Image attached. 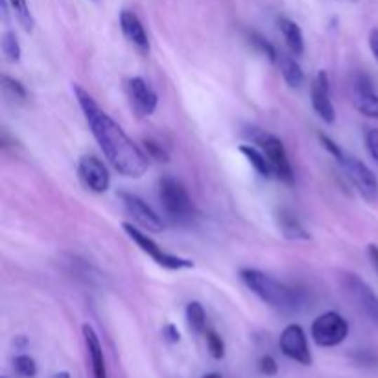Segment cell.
Wrapping results in <instances>:
<instances>
[{
    "label": "cell",
    "instance_id": "obj_8",
    "mask_svg": "<svg viewBox=\"0 0 378 378\" xmlns=\"http://www.w3.org/2000/svg\"><path fill=\"white\" fill-rule=\"evenodd\" d=\"M342 166H344V170L347 172L349 181H351L354 189L360 192V196H362L365 201H369V203L377 201L378 180H377V175L373 174V170L363 165L362 161L356 159V157H351V155L345 157Z\"/></svg>",
    "mask_w": 378,
    "mask_h": 378
},
{
    "label": "cell",
    "instance_id": "obj_34",
    "mask_svg": "<svg viewBox=\"0 0 378 378\" xmlns=\"http://www.w3.org/2000/svg\"><path fill=\"white\" fill-rule=\"evenodd\" d=\"M367 255H369V259H371V262H373L374 269L378 271V245L369 244L367 245Z\"/></svg>",
    "mask_w": 378,
    "mask_h": 378
},
{
    "label": "cell",
    "instance_id": "obj_9",
    "mask_svg": "<svg viewBox=\"0 0 378 378\" xmlns=\"http://www.w3.org/2000/svg\"><path fill=\"white\" fill-rule=\"evenodd\" d=\"M119 196L128 216H130L139 227L149 231V233H161V231L165 229L163 218L146 203L144 199H140L139 196L130 194V192H120Z\"/></svg>",
    "mask_w": 378,
    "mask_h": 378
},
{
    "label": "cell",
    "instance_id": "obj_12",
    "mask_svg": "<svg viewBox=\"0 0 378 378\" xmlns=\"http://www.w3.org/2000/svg\"><path fill=\"white\" fill-rule=\"evenodd\" d=\"M126 90H128V98L131 102V107L139 116H149L154 115V111L157 109V95L155 90L146 83L142 78H131L126 83Z\"/></svg>",
    "mask_w": 378,
    "mask_h": 378
},
{
    "label": "cell",
    "instance_id": "obj_2",
    "mask_svg": "<svg viewBox=\"0 0 378 378\" xmlns=\"http://www.w3.org/2000/svg\"><path fill=\"white\" fill-rule=\"evenodd\" d=\"M240 279L264 303L281 310V312L292 313L297 312L303 304V294L288 284L274 279L271 275L264 274L260 269L244 268L240 271Z\"/></svg>",
    "mask_w": 378,
    "mask_h": 378
},
{
    "label": "cell",
    "instance_id": "obj_31",
    "mask_svg": "<svg viewBox=\"0 0 378 378\" xmlns=\"http://www.w3.org/2000/svg\"><path fill=\"white\" fill-rule=\"evenodd\" d=\"M259 369H260V373L266 374V377H274V374H277V371H279L277 362H275L271 356H268V354L259 360Z\"/></svg>",
    "mask_w": 378,
    "mask_h": 378
},
{
    "label": "cell",
    "instance_id": "obj_32",
    "mask_svg": "<svg viewBox=\"0 0 378 378\" xmlns=\"http://www.w3.org/2000/svg\"><path fill=\"white\" fill-rule=\"evenodd\" d=\"M163 336H165V339L166 342H170V344H177V342H180V330H177V327H175V325H172V323H168L165 327V329H163Z\"/></svg>",
    "mask_w": 378,
    "mask_h": 378
},
{
    "label": "cell",
    "instance_id": "obj_23",
    "mask_svg": "<svg viewBox=\"0 0 378 378\" xmlns=\"http://www.w3.org/2000/svg\"><path fill=\"white\" fill-rule=\"evenodd\" d=\"M2 52H4V55L10 61L20 60V45L13 32H6V34L2 35Z\"/></svg>",
    "mask_w": 378,
    "mask_h": 378
},
{
    "label": "cell",
    "instance_id": "obj_14",
    "mask_svg": "<svg viewBox=\"0 0 378 378\" xmlns=\"http://www.w3.org/2000/svg\"><path fill=\"white\" fill-rule=\"evenodd\" d=\"M353 102L362 115L378 120V95L367 76H356L353 85Z\"/></svg>",
    "mask_w": 378,
    "mask_h": 378
},
{
    "label": "cell",
    "instance_id": "obj_4",
    "mask_svg": "<svg viewBox=\"0 0 378 378\" xmlns=\"http://www.w3.org/2000/svg\"><path fill=\"white\" fill-rule=\"evenodd\" d=\"M245 135L253 144H257V148L262 149V154L266 155V159L269 161V165L274 168V174L284 183H294V170L290 165L288 154H286L283 140L279 137H275V135L268 133V131L260 130V128H249Z\"/></svg>",
    "mask_w": 378,
    "mask_h": 378
},
{
    "label": "cell",
    "instance_id": "obj_11",
    "mask_svg": "<svg viewBox=\"0 0 378 378\" xmlns=\"http://www.w3.org/2000/svg\"><path fill=\"white\" fill-rule=\"evenodd\" d=\"M281 351H283L288 358L295 360V362L309 365L312 362V354H310L309 342H306V334L299 325H288L283 330L279 339Z\"/></svg>",
    "mask_w": 378,
    "mask_h": 378
},
{
    "label": "cell",
    "instance_id": "obj_22",
    "mask_svg": "<svg viewBox=\"0 0 378 378\" xmlns=\"http://www.w3.org/2000/svg\"><path fill=\"white\" fill-rule=\"evenodd\" d=\"M8 2H10L11 10L15 13L20 26H22L26 32L34 30V17H32L30 8H28V0H8Z\"/></svg>",
    "mask_w": 378,
    "mask_h": 378
},
{
    "label": "cell",
    "instance_id": "obj_10",
    "mask_svg": "<svg viewBox=\"0 0 378 378\" xmlns=\"http://www.w3.org/2000/svg\"><path fill=\"white\" fill-rule=\"evenodd\" d=\"M78 175H80L81 183L96 194H102L109 189L111 175L107 166L95 157V155H83L78 165Z\"/></svg>",
    "mask_w": 378,
    "mask_h": 378
},
{
    "label": "cell",
    "instance_id": "obj_17",
    "mask_svg": "<svg viewBox=\"0 0 378 378\" xmlns=\"http://www.w3.org/2000/svg\"><path fill=\"white\" fill-rule=\"evenodd\" d=\"M279 30L283 34L284 41H286V45L288 48L292 50V54L294 55H301L304 52V37L303 32L299 28L297 22H294L288 17H281L279 19Z\"/></svg>",
    "mask_w": 378,
    "mask_h": 378
},
{
    "label": "cell",
    "instance_id": "obj_25",
    "mask_svg": "<svg viewBox=\"0 0 378 378\" xmlns=\"http://www.w3.org/2000/svg\"><path fill=\"white\" fill-rule=\"evenodd\" d=\"M13 367H15V371L20 377L26 378L35 377V373H37V365H35L34 358L26 356V354H20V356H17V358L13 360Z\"/></svg>",
    "mask_w": 378,
    "mask_h": 378
},
{
    "label": "cell",
    "instance_id": "obj_16",
    "mask_svg": "<svg viewBox=\"0 0 378 378\" xmlns=\"http://www.w3.org/2000/svg\"><path fill=\"white\" fill-rule=\"evenodd\" d=\"M83 338H85V345H87V353H89L93 374H95V378H107L104 351H102V345H100L98 336H96L95 329H93L90 325H83Z\"/></svg>",
    "mask_w": 378,
    "mask_h": 378
},
{
    "label": "cell",
    "instance_id": "obj_27",
    "mask_svg": "<svg viewBox=\"0 0 378 378\" xmlns=\"http://www.w3.org/2000/svg\"><path fill=\"white\" fill-rule=\"evenodd\" d=\"M319 142H321V146H323V148L327 149L330 155H334V157H336V161H338L339 165L344 163L345 157H347V154H345L344 149L339 148V144H336V142H334L330 137H327V135H323V133H319Z\"/></svg>",
    "mask_w": 378,
    "mask_h": 378
},
{
    "label": "cell",
    "instance_id": "obj_21",
    "mask_svg": "<svg viewBox=\"0 0 378 378\" xmlns=\"http://www.w3.org/2000/svg\"><path fill=\"white\" fill-rule=\"evenodd\" d=\"M184 313H187V323H189L190 330L196 334L203 332L205 325H207V316H205V309L201 306V303H198V301L189 303Z\"/></svg>",
    "mask_w": 378,
    "mask_h": 378
},
{
    "label": "cell",
    "instance_id": "obj_15",
    "mask_svg": "<svg viewBox=\"0 0 378 378\" xmlns=\"http://www.w3.org/2000/svg\"><path fill=\"white\" fill-rule=\"evenodd\" d=\"M120 28H122V34L126 35V39L130 41L131 45L139 50L140 54H148L149 52L148 34H146L144 26H142L140 19L135 15L133 11L124 10L120 13Z\"/></svg>",
    "mask_w": 378,
    "mask_h": 378
},
{
    "label": "cell",
    "instance_id": "obj_35",
    "mask_svg": "<svg viewBox=\"0 0 378 378\" xmlns=\"http://www.w3.org/2000/svg\"><path fill=\"white\" fill-rule=\"evenodd\" d=\"M203 378H222V377H220L218 373H210V374H207V377H203Z\"/></svg>",
    "mask_w": 378,
    "mask_h": 378
},
{
    "label": "cell",
    "instance_id": "obj_6",
    "mask_svg": "<svg viewBox=\"0 0 378 378\" xmlns=\"http://www.w3.org/2000/svg\"><path fill=\"white\" fill-rule=\"evenodd\" d=\"M349 334V323L338 312H325L312 323V339L321 347H336L344 344Z\"/></svg>",
    "mask_w": 378,
    "mask_h": 378
},
{
    "label": "cell",
    "instance_id": "obj_28",
    "mask_svg": "<svg viewBox=\"0 0 378 378\" xmlns=\"http://www.w3.org/2000/svg\"><path fill=\"white\" fill-rule=\"evenodd\" d=\"M144 144L146 151H148V157L159 161V163H166V161H168V154H166V149L163 148V144H159V142H155V140L151 139L144 140Z\"/></svg>",
    "mask_w": 378,
    "mask_h": 378
},
{
    "label": "cell",
    "instance_id": "obj_18",
    "mask_svg": "<svg viewBox=\"0 0 378 378\" xmlns=\"http://www.w3.org/2000/svg\"><path fill=\"white\" fill-rule=\"evenodd\" d=\"M277 224H279L281 233L290 240H309L310 234L306 233L301 222L297 220L294 212H290V210H281L279 218H277Z\"/></svg>",
    "mask_w": 378,
    "mask_h": 378
},
{
    "label": "cell",
    "instance_id": "obj_30",
    "mask_svg": "<svg viewBox=\"0 0 378 378\" xmlns=\"http://www.w3.org/2000/svg\"><path fill=\"white\" fill-rule=\"evenodd\" d=\"M4 87H6V90H10L11 95L15 96V98H19V100L26 98L25 87L20 85V81L13 80V78H10V76H4Z\"/></svg>",
    "mask_w": 378,
    "mask_h": 378
},
{
    "label": "cell",
    "instance_id": "obj_5",
    "mask_svg": "<svg viewBox=\"0 0 378 378\" xmlns=\"http://www.w3.org/2000/svg\"><path fill=\"white\" fill-rule=\"evenodd\" d=\"M122 229L126 231V234L133 240L135 244L139 245L140 251H144L146 255H149L155 262L163 266L166 269H189L194 268V262L189 259H183V257H175V255H170L166 251H163V248H159L157 242H154L151 236L140 231L139 227H135L133 224H122Z\"/></svg>",
    "mask_w": 378,
    "mask_h": 378
},
{
    "label": "cell",
    "instance_id": "obj_33",
    "mask_svg": "<svg viewBox=\"0 0 378 378\" xmlns=\"http://www.w3.org/2000/svg\"><path fill=\"white\" fill-rule=\"evenodd\" d=\"M369 46H371V52H373L374 60L378 61V30L377 28L371 30V34H369Z\"/></svg>",
    "mask_w": 378,
    "mask_h": 378
},
{
    "label": "cell",
    "instance_id": "obj_1",
    "mask_svg": "<svg viewBox=\"0 0 378 378\" xmlns=\"http://www.w3.org/2000/svg\"><path fill=\"white\" fill-rule=\"evenodd\" d=\"M72 90H74L78 104L83 111L85 120H87V124L90 128V133L100 144L111 166L119 174L131 177V180L142 177L149 165L148 155L135 144L115 120L96 104L95 98L87 90L81 89L78 83L72 85Z\"/></svg>",
    "mask_w": 378,
    "mask_h": 378
},
{
    "label": "cell",
    "instance_id": "obj_20",
    "mask_svg": "<svg viewBox=\"0 0 378 378\" xmlns=\"http://www.w3.org/2000/svg\"><path fill=\"white\" fill-rule=\"evenodd\" d=\"M240 151H242L245 159L249 161V165L253 166L262 177H271V175H274V168L269 165V161L266 159V155L262 154V149L253 144H244L240 146Z\"/></svg>",
    "mask_w": 378,
    "mask_h": 378
},
{
    "label": "cell",
    "instance_id": "obj_13",
    "mask_svg": "<svg viewBox=\"0 0 378 378\" xmlns=\"http://www.w3.org/2000/svg\"><path fill=\"white\" fill-rule=\"evenodd\" d=\"M310 98H312L313 111L318 113L319 119L325 120L327 124H332L336 120V111H334L332 100H330L329 74L325 70H319L318 76H316L312 90H310Z\"/></svg>",
    "mask_w": 378,
    "mask_h": 378
},
{
    "label": "cell",
    "instance_id": "obj_36",
    "mask_svg": "<svg viewBox=\"0 0 378 378\" xmlns=\"http://www.w3.org/2000/svg\"><path fill=\"white\" fill-rule=\"evenodd\" d=\"M54 378H69V373H60V374H55Z\"/></svg>",
    "mask_w": 378,
    "mask_h": 378
},
{
    "label": "cell",
    "instance_id": "obj_3",
    "mask_svg": "<svg viewBox=\"0 0 378 378\" xmlns=\"http://www.w3.org/2000/svg\"><path fill=\"white\" fill-rule=\"evenodd\" d=\"M159 201L163 205V209H165L166 216L175 224H192V220L196 218L194 203H192V199H190L183 183L175 180V177L166 175L159 181Z\"/></svg>",
    "mask_w": 378,
    "mask_h": 378
},
{
    "label": "cell",
    "instance_id": "obj_19",
    "mask_svg": "<svg viewBox=\"0 0 378 378\" xmlns=\"http://www.w3.org/2000/svg\"><path fill=\"white\" fill-rule=\"evenodd\" d=\"M277 61H279V69H281V74H283L284 81H286L290 87H294V89L301 87L304 81V72L297 61H295L292 55H286V54H281Z\"/></svg>",
    "mask_w": 378,
    "mask_h": 378
},
{
    "label": "cell",
    "instance_id": "obj_24",
    "mask_svg": "<svg viewBox=\"0 0 378 378\" xmlns=\"http://www.w3.org/2000/svg\"><path fill=\"white\" fill-rule=\"evenodd\" d=\"M249 41H251V45H253L255 48L259 50L260 54L266 55V58H268L269 61L279 60V54L275 52L274 45H271V43H269V41L266 39V37H262L260 34H255V32H253V34H249Z\"/></svg>",
    "mask_w": 378,
    "mask_h": 378
},
{
    "label": "cell",
    "instance_id": "obj_29",
    "mask_svg": "<svg viewBox=\"0 0 378 378\" xmlns=\"http://www.w3.org/2000/svg\"><path fill=\"white\" fill-rule=\"evenodd\" d=\"M365 148L367 154L371 155V159L378 165V130L377 128H369L365 131Z\"/></svg>",
    "mask_w": 378,
    "mask_h": 378
},
{
    "label": "cell",
    "instance_id": "obj_7",
    "mask_svg": "<svg viewBox=\"0 0 378 378\" xmlns=\"http://www.w3.org/2000/svg\"><path fill=\"white\" fill-rule=\"evenodd\" d=\"M344 290L347 297L358 306L360 312L378 327V295L360 275L349 274L344 277Z\"/></svg>",
    "mask_w": 378,
    "mask_h": 378
},
{
    "label": "cell",
    "instance_id": "obj_26",
    "mask_svg": "<svg viewBox=\"0 0 378 378\" xmlns=\"http://www.w3.org/2000/svg\"><path fill=\"white\" fill-rule=\"evenodd\" d=\"M207 347H209V353L212 354V358L222 360L225 356V344L222 336L214 332V330H207Z\"/></svg>",
    "mask_w": 378,
    "mask_h": 378
}]
</instances>
